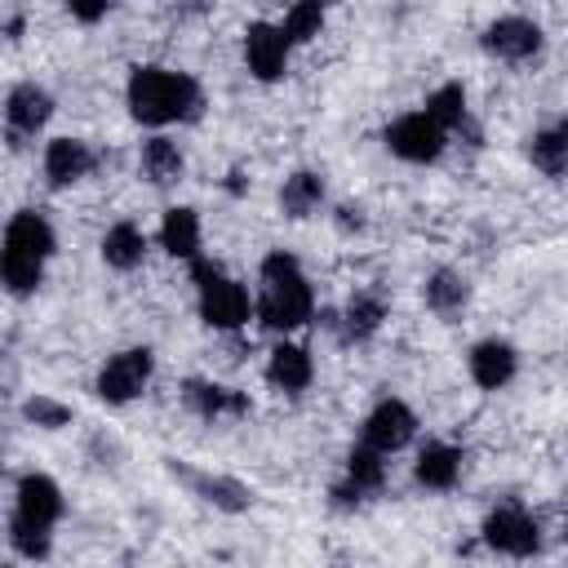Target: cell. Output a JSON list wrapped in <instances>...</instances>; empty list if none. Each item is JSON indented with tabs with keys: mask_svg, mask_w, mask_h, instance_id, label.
<instances>
[{
	"mask_svg": "<svg viewBox=\"0 0 568 568\" xmlns=\"http://www.w3.org/2000/svg\"><path fill=\"white\" fill-rule=\"evenodd\" d=\"M466 368H470V382H475L479 390H501V386L515 377L519 355H515L510 342H501V337H484V342L470 346Z\"/></svg>",
	"mask_w": 568,
	"mask_h": 568,
	"instance_id": "12",
	"label": "cell"
},
{
	"mask_svg": "<svg viewBox=\"0 0 568 568\" xmlns=\"http://www.w3.org/2000/svg\"><path fill=\"white\" fill-rule=\"evenodd\" d=\"M413 435H417V413H413L404 399H382V404L364 417V439H359V444H368L373 453L390 457V453H399Z\"/></svg>",
	"mask_w": 568,
	"mask_h": 568,
	"instance_id": "8",
	"label": "cell"
},
{
	"mask_svg": "<svg viewBox=\"0 0 568 568\" xmlns=\"http://www.w3.org/2000/svg\"><path fill=\"white\" fill-rule=\"evenodd\" d=\"M541 40H546L541 27L532 18H524V13H506V18H497V22L484 27V49L493 58H501V62H528V58H537L541 53Z\"/></svg>",
	"mask_w": 568,
	"mask_h": 568,
	"instance_id": "9",
	"label": "cell"
},
{
	"mask_svg": "<svg viewBox=\"0 0 568 568\" xmlns=\"http://www.w3.org/2000/svg\"><path fill=\"white\" fill-rule=\"evenodd\" d=\"M142 257H146V231H142L138 222H115V226H106V235H102V262H106V266L133 271V266H142Z\"/></svg>",
	"mask_w": 568,
	"mask_h": 568,
	"instance_id": "21",
	"label": "cell"
},
{
	"mask_svg": "<svg viewBox=\"0 0 568 568\" xmlns=\"http://www.w3.org/2000/svg\"><path fill=\"white\" fill-rule=\"evenodd\" d=\"M337 226L351 235V231H364V217H359V209H351V204H342L337 209Z\"/></svg>",
	"mask_w": 568,
	"mask_h": 568,
	"instance_id": "31",
	"label": "cell"
},
{
	"mask_svg": "<svg viewBox=\"0 0 568 568\" xmlns=\"http://www.w3.org/2000/svg\"><path fill=\"white\" fill-rule=\"evenodd\" d=\"M53 248H58V235H53V226H49L44 213H36V209L13 213L9 226H4V248H0L4 288L13 297L36 293L40 280H44V262L53 257Z\"/></svg>",
	"mask_w": 568,
	"mask_h": 568,
	"instance_id": "3",
	"label": "cell"
},
{
	"mask_svg": "<svg viewBox=\"0 0 568 568\" xmlns=\"http://www.w3.org/2000/svg\"><path fill=\"white\" fill-rule=\"evenodd\" d=\"M182 399L200 417H209V422H217V417H244L248 413V395H240L231 386H217V382H200V377H191L182 386Z\"/></svg>",
	"mask_w": 568,
	"mask_h": 568,
	"instance_id": "16",
	"label": "cell"
},
{
	"mask_svg": "<svg viewBox=\"0 0 568 568\" xmlns=\"http://www.w3.org/2000/svg\"><path fill=\"white\" fill-rule=\"evenodd\" d=\"M200 493L222 510H244L248 506V488L235 484V479H200Z\"/></svg>",
	"mask_w": 568,
	"mask_h": 568,
	"instance_id": "30",
	"label": "cell"
},
{
	"mask_svg": "<svg viewBox=\"0 0 568 568\" xmlns=\"http://www.w3.org/2000/svg\"><path fill=\"white\" fill-rule=\"evenodd\" d=\"M413 475H417L422 488H435V493L453 488V484L462 479V448H453V444H426V448L417 453Z\"/></svg>",
	"mask_w": 568,
	"mask_h": 568,
	"instance_id": "19",
	"label": "cell"
},
{
	"mask_svg": "<svg viewBox=\"0 0 568 568\" xmlns=\"http://www.w3.org/2000/svg\"><path fill=\"white\" fill-rule=\"evenodd\" d=\"M106 9H111V4H71V18H80V22H98V18H106Z\"/></svg>",
	"mask_w": 568,
	"mask_h": 568,
	"instance_id": "32",
	"label": "cell"
},
{
	"mask_svg": "<svg viewBox=\"0 0 568 568\" xmlns=\"http://www.w3.org/2000/svg\"><path fill=\"white\" fill-rule=\"evenodd\" d=\"M288 49H293V40L284 36L280 22H248V31H244V67L257 80H280L284 67H288Z\"/></svg>",
	"mask_w": 568,
	"mask_h": 568,
	"instance_id": "10",
	"label": "cell"
},
{
	"mask_svg": "<svg viewBox=\"0 0 568 568\" xmlns=\"http://www.w3.org/2000/svg\"><path fill=\"white\" fill-rule=\"evenodd\" d=\"M528 160L546 173V178H564L568 173V115L550 120L546 129H537L528 138Z\"/></svg>",
	"mask_w": 568,
	"mask_h": 568,
	"instance_id": "18",
	"label": "cell"
},
{
	"mask_svg": "<svg viewBox=\"0 0 568 568\" xmlns=\"http://www.w3.org/2000/svg\"><path fill=\"white\" fill-rule=\"evenodd\" d=\"M49 115H53L49 89H40L36 80H22V84L9 89V98H4V124H9V138L13 142L18 138H36L49 124Z\"/></svg>",
	"mask_w": 568,
	"mask_h": 568,
	"instance_id": "11",
	"label": "cell"
},
{
	"mask_svg": "<svg viewBox=\"0 0 568 568\" xmlns=\"http://www.w3.org/2000/svg\"><path fill=\"white\" fill-rule=\"evenodd\" d=\"M151 373H155V355H151L146 346H129V351H115V355L98 368L93 390H98V399H106V404H129V399H138V395L146 390Z\"/></svg>",
	"mask_w": 568,
	"mask_h": 568,
	"instance_id": "5",
	"label": "cell"
},
{
	"mask_svg": "<svg viewBox=\"0 0 568 568\" xmlns=\"http://www.w3.org/2000/svg\"><path fill=\"white\" fill-rule=\"evenodd\" d=\"M138 164H142V178H146V182H155V186H169V182H178V178H182V169H186V155H182V146H178L173 138L155 133V138H146V142H142V155H138Z\"/></svg>",
	"mask_w": 568,
	"mask_h": 568,
	"instance_id": "20",
	"label": "cell"
},
{
	"mask_svg": "<svg viewBox=\"0 0 568 568\" xmlns=\"http://www.w3.org/2000/svg\"><path fill=\"white\" fill-rule=\"evenodd\" d=\"M422 111H426L444 133H453V129L466 124V89H462V84H439V89L426 98Z\"/></svg>",
	"mask_w": 568,
	"mask_h": 568,
	"instance_id": "26",
	"label": "cell"
},
{
	"mask_svg": "<svg viewBox=\"0 0 568 568\" xmlns=\"http://www.w3.org/2000/svg\"><path fill=\"white\" fill-rule=\"evenodd\" d=\"M382 320H386V302H382L377 293H355V297L346 302V311H342V328H346L351 342L373 337V333L382 328Z\"/></svg>",
	"mask_w": 568,
	"mask_h": 568,
	"instance_id": "23",
	"label": "cell"
},
{
	"mask_svg": "<svg viewBox=\"0 0 568 568\" xmlns=\"http://www.w3.org/2000/svg\"><path fill=\"white\" fill-rule=\"evenodd\" d=\"M315 315V293L302 262L284 248L262 257V293H257V324L271 333H293Z\"/></svg>",
	"mask_w": 568,
	"mask_h": 568,
	"instance_id": "2",
	"label": "cell"
},
{
	"mask_svg": "<svg viewBox=\"0 0 568 568\" xmlns=\"http://www.w3.org/2000/svg\"><path fill=\"white\" fill-rule=\"evenodd\" d=\"M13 515L27 519V524H40V528H53L62 519V488L49 475L27 470L18 479V506H13Z\"/></svg>",
	"mask_w": 568,
	"mask_h": 568,
	"instance_id": "13",
	"label": "cell"
},
{
	"mask_svg": "<svg viewBox=\"0 0 568 568\" xmlns=\"http://www.w3.org/2000/svg\"><path fill=\"white\" fill-rule=\"evenodd\" d=\"M422 297L435 315H457L466 306V280L457 271H435L426 284H422Z\"/></svg>",
	"mask_w": 568,
	"mask_h": 568,
	"instance_id": "25",
	"label": "cell"
},
{
	"mask_svg": "<svg viewBox=\"0 0 568 568\" xmlns=\"http://www.w3.org/2000/svg\"><path fill=\"white\" fill-rule=\"evenodd\" d=\"M22 417L36 422L40 430H62V426L71 422V408L58 404V399H49V395H31V399L22 404Z\"/></svg>",
	"mask_w": 568,
	"mask_h": 568,
	"instance_id": "29",
	"label": "cell"
},
{
	"mask_svg": "<svg viewBox=\"0 0 568 568\" xmlns=\"http://www.w3.org/2000/svg\"><path fill=\"white\" fill-rule=\"evenodd\" d=\"M93 164H98V155H93V146L84 138H53L44 146V178H49V186H71V182L89 178Z\"/></svg>",
	"mask_w": 568,
	"mask_h": 568,
	"instance_id": "14",
	"label": "cell"
},
{
	"mask_svg": "<svg viewBox=\"0 0 568 568\" xmlns=\"http://www.w3.org/2000/svg\"><path fill=\"white\" fill-rule=\"evenodd\" d=\"M160 244L169 257H182V262H200V213L186 209V204H173L164 209V222H160Z\"/></svg>",
	"mask_w": 568,
	"mask_h": 568,
	"instance_id": "17",
	"label": "cell"
},
{
	"mask_svg": "<svg viewBox=\"0 0 568 568\" xmlns=\"http://www.w3.org/2000/svg\"><path fill=\"white\" fill-rule=\"evenodd\" d=\"M484 541H488L497 555L528 559V555L541 550V528H537V519H532L524 506L506 501V506L488 510V519H484Z\"/></svg>",
	"mask_w": 568,
	"mask_h": 568,
	"instance_id": "7",
	"label": "cell"
},
{
	"mask_svg": "<svg viewBox=\"0 0 568 568\" xmlns=\"http://www.w3.org/2000/svg\"><path fill=\"white\" fill-rule=\"evenodd\" d=\"M191 280H195V288H200V320H204L209 328H217V333L244 328L248 315L257 311V302L248 297V288H244L240 280L222 275V266L209 262V257L191 262Z\"/></svg>",
	"mask_w": 568,
	"mask_h": 568,
	"instance_id": "4",
	"label": "cell"
},
{
	"mask_svg": "<svg viewBox=\"0 0 568 568\" xmlns=\"http://www.w3.org/2000/svg\"><path fill=\"white\" fill-rule=\"evenodd\" d=\"M311 377H315V364H311V351H306V346L280 342V346L271 351V359H266V382H271L275 390L297 395V390L311 386Z\"/></svg>",
	"mask_w": 568,
	"mask_h": 568,
	"instance_id": "15",
	"label": "cell"
},
{
	"mask_svg": "<svg viewBox=\"0 0 568 568\" xmlns=\"http://www.w3.org/2000/svg\"><path fill=\"white\" fill-rule=\"evenodd\" d=\"M9 546L22 555V559H31V564H40L44 555H49V546H53V528H40V524H27V519H9Z\"/></svg>",
	"mask_w": 568,
	"mask_h": 568,
	"instance_id": "27",
	"label": "cell"
},
{
	"mask_svg": "<svg viewBox=\"0 0 568 568\" xmlns=\"http://www.w3.org/2000/svg\"><path fill=\"white\" fill-rule=\"evenodd\" d=\"M320 204H324V178H320V173L297 169V173L284 178V186H280V209H284L288 217L302 222V217H311Z\"/></svg>",
	"mask_w": 568,
	"mask_h": 568,
	"instance_id": "22",
	"label": "cell"
},
{
	"mask_svg": "<svg viewBox=\"0 0 568 568\" xmlns=\"http://www.w3.org/2000/svg\"><path fill=\"white\" fill-rule=\"evenodd\" d=\"M448 133L426 115V111H404L399 120L386 124V151L408 160V164H430L444 155Z\"/></svg>",
	"mask_w": 568,
	"mask_h": 568,
	"instance_id": "6",
	"label": "cell"
},
{
	"mask_svg": "<svg viewBox=\"0 0 568 568\" xmlns=\"http://www.w3.org/2000/svg\"><path fill=\"white\" fill-rule=\"evenodd\" d=\"M124 98H129L133 120H142L151 129L195 120L200 106H204V93H200L195 75L173 71V67H133L129 84H124Z\"/></svg>",
	"mask_w": 568,
	"mask_h": 568,
	"instance_id": "1",
	"label": "cell"
},
{
	"mask_svg": "<svg viewBox=\"0 0 568 568\" xmlns=\"http://www.w3.org/2000/svg\"><path fill=\"white\" fill-rule=\"evenodd\" d=\"M382 484H386V462H382V453H373L368 444L351 448V457H346V493L364 497V493H377Z\"/></svg>",
	"mask_w": 568,
	"mask_h": 568,
	"instance_id": "24",
	"label": "cell"
},
{
	"mask_svg": "<svg viewBox=\"0 0 568 568\" xmlns=\"http://www.w3.org/2000/svg\"><path fill=\"white\" fill-rule=\"evenodd\" d=\"M280 27H284V36H288L293 44H306V40H315V36L324 31V9L302 0V4H293V9L284 13V22H280Z\"/></svg>",
	"mask_w": 568,
	"mask_h": 568,
	"instance_id": "28",
	"label": "cell"
}]
</instances>
